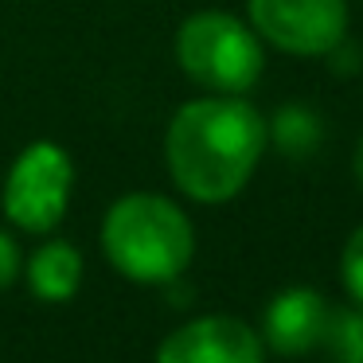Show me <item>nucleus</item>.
I'll use <instances>...</instances> for the list:
<instances>
[{
  "label": "nucleus",
  "instance_id": "f257e3e1",
  "mask_svg": "<svg viewBox=\"0 0 363 363\" xmlns=\"http://www.w3.org/2000/svg\"><path fill=\"white\" fill-rule=\"evenodd\" d=\"M269 141L262 113L242 98H199L176 110L164 137L168 172L184 196L227 203L246 188Z\"/></svg>",
  "mask_w": 363,
  "mask_h": 363
},
{
  "label": "nucleus",
  "instance_id": "f03ea898",
  "mask_svg": "<svg viewBox=\"0 0 363 363\" xmlns=\"http://www.w3.org/2000/svg\"><path fill=\"white\" fill-rule=\"evenodd\" d=\"M102 246L118 274L157 285L172 281L188 269L196 235H191L188 215L172 199L152 196V191H133L106 211Z\"/></svg>",
  "mask_w": 363,
  "mask_h": 363
},
{
  "label": "nucleus",
  "instance_id": "7ed1b4c3",
  "mask_svg": "<svg viewBox=\"0 0 363 363\" xmlns=\"http://www.w3.org/2000/svg\"><path fill=\"white\" fill-rule=\"evenodd\" d=\"M176 59L184 74L215 94H242L262 74V43L242 20L227 12H196L176 32Z\"/></svg>",
  "mask_w": 363,
  "mask_h": 363
},
{
  "label": "nucleus",
  "instance_id": "20e7f679",
  "mask_svg": "<svg viewBox=\"0 0 363 363\" xmlns=\"http://www.w3.org/2000/svg\"><path fill=\"white\" fill-rule=\"evenodd\" d=\"M71 184L74 168L59 145L35 141L16 157L9 180H4V215L24 230H43L59 227L71 203Z\"/></svg>",
  "mask_w": 363,
  "mask_h": 363
},
{
  "label": "nucleus",
  "instance_id": "39448f33",
  "mask_svg": "<svg viewBox=\"0 0 363 363\" xmlns=\"http://www.w3.org/2000/svg\"><path fill=\"white\" fill-rule=\"evenodd\" d=\"M250 20L289 55H328L347 35L344 0H250Z\"/></svg>",
  "mask_w": 363,
  "mask_h": 363
},
{
  "label": "nucleus",
  "instance_id": "423d86ee",
  "mask_svg": "<svg viewBox=\"0 0 363 363\" xmlns=\"http://www.w3.org/2000/svg\"><path fill=\"white\" fill-rule=\"evenodd\" d=\"M157 363H266L262 340L238 316H199L160 344Z\"/></svg>",
  "mask_w": 363,
  "mask_h": 363
},
{
  "label": "nucleus",
  "instance_id": "0eeeda50",
  "mask_svg": "<svg viewBox=\"0 0 363 363\" xmlns=\"http://www.w3.org/2000/svg\"><path fill=\"white\" fill-rule=\"evenodd\" d=\"M328 316H332V308L316 289H289L281 297H274L266 308V320H262L269 352L289 355V359L305 355L313 344L324 340Z\"/></svg>",
  "mask_w": 363,
  "mask_h": 363
},
{
  "label": "nucleus",
  "instance_id": "6e6552de",
  "mask_svg": "<svg viewBox=\"0 0 363 363\" xmlns=\"http://www.w3.org/2000/svg\"><path fill=\"white\" fill-rule=\"evenodd\" d=\"M28 285L40 301H71L82 285V254L71 242H48L32 254Z\"/></svg>",
  "mask_w": 363,
  "mask_h": 363
},
{
  "label": "nucleus",
  "instance_id": "1a4fd4ad",
  "mask_svg": "<svg viewBox=\"0 0 363 363\" xmlns=\"http://www.w3.org/2000/svg\"><path fill=\"white\" fill-rule=\"evenodd\" d=\"M274 141L277 149H285L289 157H301V152L316 149L320 145V118L301 106H289L274 118Z\"/></svg>",
  "mask_w": 363,
  "mask_h": 363
},
{
  "label": "nucleus",
  "instance_id": "9d476101",
  "mask_svg": "<svg viewBox=\"0 0 363 363\" xmlns=\"http://www.w3.org/2000/svg\"><path fill=\"white\" fill-rule=\"evenodd\" d=\"M324 340H328L336 363H363V308L332 313Z\"/></svg>",
  "mask_w": 363,
  "mask_h": 363
},
{
  "label": "nucleus",
  "instance_id": "9b49d317",
  "mask_svg": "<svg viewBox=\"0 0 363 363\" xmlns=\"http://www.w3.org/2000/svg\"><path fill=\"white\" fill-rule=\"evenodd\" d=\"M340 277H344L352 301L363 308V227H355L352 238L344 242V254H340Z\"/></svg>",
  "mask_w": 363,
  "mask_h": 363
},
{
  "label": "nucleus",
  "instance_id": "f8f14e48",
  "mask_svg": "<svg viewBox=\"0 0 363 363\" xmlns=\"http://www.w3.org/2000/svg\"><path fill=\"white\" fill-rule=\"evenodd\" d=\"M20 277V246L0 230V289H9Z\"/></svg>",
  "mask_w": 363,
  "mask_h": 363
},
{
  "label": "nucleus",
  "instance_id": "ddd939ff",
  "mask_svg": "<svg viewBox=\"0 0 363 363\" xmlns=\"http://www.w3.org/2000/svg\"><path fill=\"white\" fill-rule=\"evenodd\" d=\"M352 168H355V180L363 184V141L355 145V160H352Z\"/></svg>",
  "mask_w": 363,
  "mask_h": 363
}]
</instances>
